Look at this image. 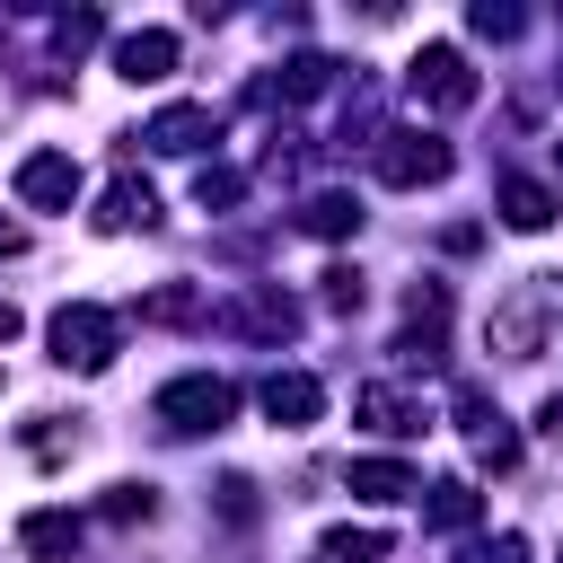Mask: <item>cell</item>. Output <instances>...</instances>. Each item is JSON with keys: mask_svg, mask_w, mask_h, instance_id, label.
<instances>
[{"mask_svg": "<svg viewBox=\"0 0 563 563\" xmlns=\"http://www.w3.org/2000/svg\"><path fill=\"white\" fill-rule=\"evenodd\" d=\"M114 352H123V325H114L106 308H88V299L53 308V361H62V369H106Z\"/></svg>", "mask_w": 563, "mask_h": 563, "instance_id": "1", "label": "cell"}, {"mask_svg": "<svg viewBox=\"0 0 563 563\" xmlns=\"http://www.w3.org/2000/svg\"><path fill=\"white\" fill-rule=\"evenodd\" d=\"M229 413H238V387H229V378H211V369H194V378H167V387H158V422H167V431H185V440H194V431H220Z\"/></svg>", "mask_w": 563, "mask_h": 563, "instance_id": "2", "label": "cell"}, {"mask_svg": "<svg viewBox=\"0 0 563 563\" xmlns=\"http://www.w3.org/2000/svg\"><path fill=\"white\" fill-rule=\"evenodd\" d=\"M405 88H413L431 114H466V106H475V70H466L457 44H422V53L405 62Z\"/></svg>", "mask_w": 563, "mask_h": 563, "instance_id": "3", "label": "cell"}, {"mask_svg": "<svg viewBox=\"0 0 563 563\" xmlns=\"http://www.w3.org/2000/svg\"><path fill=\"white\" fill-rule=\"evenodd\" d=\"M378 176L396 185V194H413V185H440L449 167H457V150L440 141V132H378Z\"/></svg>", "mask_w": 563, "mask_h": 563, "instance_id": "4", "label": "cell"}, {"mask_svg": "<svg viewBox=\"0 0 563 563\" xmlns=\"http://www.w3.org/2000/svg\"><path fill=\"white\" fill-rule=\"evenodd\" d=\"M229 334H255V343H290L299 334V299H282V290H238L229 308H211Z\"/></svg>", "mask_w": 563, "mask_h": 563, "instance_id": "5", "label": "cell"}, {"mask_svg": "<svg viewBox=\"0 0 563 563\" xmlns=\"http://www.w3.org/2000/svg\"><path fill=\"white\" fill-rule=\"evenodd\" d=\"M18 202H26V211H70V202H79V167H70L62 150H26V158H18Z\"/></svg>", "mask_w": 563, "mask_h": 563, "instance_id": "6", "label": "cell"}, {"mask_svg": "<svg viewBox=\"0 0 563 563\" xmlns=\"http://www.w3.org/2000/svg\"><path fill=\"white\" fill-rule=\"evenodd\" d=\"M457 431L475 440V457H484V466H519V431L493 413V396H484V387H457Z\"/></svg>", "mask_w": 563, "mask_h": 563, "instance_id": "7", "label": "cell"}, {"mask_svg": "<svg viewBox=\"0 0 563 563\" xmlns=\"http://www.w3.org/2000/svg\"><path fill=\"white\" fill-rule=\"evenodd\" d=\"M141 141L167 150V158H194L202 141H220V123H211V106H158V114L141 123Z\"/></svg>", "mask_w": 563, "mask_h": 563, "instance_id": "8", "label": "cell"}, {"mask_svg": "<svg viewBox=\"0 0 563 563\" xmlns=\"http://www.w3.org/2000/svg\"><path fill=\"white\" fill-rule=\"evenodd\" d=\"M264 413H273L282 431H308V422L325 413V387H317L308 369H273V378H264Z\"/></svg>", "mask_w": 563, "mask_h": 563, "instance_id": "9", "label": "cell"}, {"mask_svg": "<svg viewBox=\"0 0 563 563\" xmlns=\"http://www.w3.org/2000/svg\"><path fill=\"white\" fill-rule=\"evenodd\" d=\"M114 70H123L132 88H150V79H167V70H176V35H167V26H132V35L114 44Z\"/></svg>", "mask_w": 563, "mask_h": 563, "instance_id": "10", "label": "cell"}, {"mask_svg": "<svg viewBox=\"0 0 563 563\" xmlns=\"http://www.w3.org/2000/svg\"><path fill=\"white\" fill-rule=\"evenodd\" d=\"M343 484H352L361 501H422V475H413L405 457H352Z\"/></svg>", "mask_w": 563, "mask_h": 563, "instance_id": "11", "label": "cell"}, {"mask_svg": "<svg viewBox=\"0 0 563 563\" xmlns=\"http://www.w3.org/2000/svg\"><path fill=\"white\" fill-rule=\"evenodd\" d=\"M537 343H545V299L493 308V352H501V361H537Z\"/></svg>", "mask_w": 563, "mask_h": 563, "instance_id": "12", "label": "cell"}, {"mask_svg": "<svg viewBox=\"0 0 563 563\" xmlns=\"http://www.w3.org/2000/svg\"><path fill=\"white\" fill-rule=\"evenodd\" d=\"M352 413H361L369 431H387V440H413V431H422V405H413L405 387H361Z\"/></svg>", "mask_w": 563, "mask_h": 563, "instance_id": "13", "label": "cell"}, {"mask_svg": "<svg viewBox=\"0 0 563 563\" xmlns=\"http://www.w3.org/2000/svg\"><path fill=\"white\" fill-rule=\"evenodd\" d=\"M18 545H26L35 563H70V554H79V519H70V510H26V519H18Z\"/></svg>", "mask_w": 563, "mask_h": 563, "instance_id": "14", "label": "cell"}, {"mask_svg": "<svg viewBox=\"0 0 563 563\" xmlns=\"http://www.w3.org/2000/svg\"><path fill=\"white\" fill-rule=\"evenodd\" d=\"M493 202H501V220H510V229H528V238H537V229H554V194H545L537 176H501V185H493Z\"/></svg>", "mask_w": 563, "mask_h": 563, "instance_id": "15", "label": "cell"}, {"mask_svg": "<svg viewBox=\"0 0 563 563\" xmlns=\"http://www.w3.org/2000/svg\"><path fill=\"white\" fill-rule=\"evenodd\" d=\"M97 229H158V194H150L141 176H114V185H106V211H97Z\"/></svg>", "mask_w": 563, "mask_h": 563, "instance_id": "16", "label": "cell"}, {"mask_svg": "<svg viewBox=\"0 0 563 563\" xmlns=\"http://www.w3.org/2000/svg\"><path fill=\"white\" fill-rule=\"evenodd\" d=\"M211 317V299L194 290V282H158L150 299H141V325H202Z\"/></svg>", "mask_w": 563, "mask_h": 563, "instance_id": "17", "label": "cell"}, {"mask_svg": "<svg viewBox=\"0 0 563 563\" xmlns=\"http://www.w3.org/2000/svg\"><path fill=\"white\" fill-rule=\"evenodd\" d=\"M475 519H484V493H475V484H431V501H422V528L457 537V528H475Z\"/></svg>", "mask_w": 563, "mask_h": 563, "instance_id": "18", "label": "cell"}, {"mask_svg": "<svg viewBox=\"0 0 563 563\" xmlns=\"http://www.w3.org/2000/svg\"><path fill=\"white\" fill-rule=\"evenodd\" d=\"M325 79H334V62H325V53H290V62H282V70L255 88V97H290V106H299V97H317Z\"/></svg>", "mask_w": 563, "mask_h": 563, "instance_id": "19", "label": "cell"}, {"mask_svg": "<svg viewBox=\"0 0 563 563\" xmlns=\"http://www.w3.org/2000/svg\"><path fill=\"white\" fill-rule=\"evenodd\" d=\"M299 229H308V238H352V229H361V202H352V194H308V202H299Z\"/></svg>", "mask_w": 563, "mask_h": 563, "instance_id": "20", "label": "cell"}, {"mask_svg": "<svg viewBox=\"0 0 563 563\" xmlns=\"http://www.w3.org/2000/svg\"><path fill=\"white\" fill-rule=\"evenodd\" d=\"M396 537L387 528H325V563H378Z\"/></svg>", "mask_w": 563, "mask_h": 563, "instance_id": "21", "label": "cell"}, {"mask_svg": "<svg viewBox=\"0 0 563 563\" xmlns=\"http://www.w3.org/2000/svg\"><path fill=\"white\" fill-rule=\"evenodd\" d=\"M238 194H246V176H238V167H220V158H211V167H194V202H202V211H229Z\"/></svg>", "mask_w": 563, "mask_h": 563, "instance_id": "22", "label": "cell"}, {"mask_svg": "<svg viewBox=\"0 0 563 563\" xmlns=\"http://www.w3.org/2000/svg\"><path fill=\"white\" fill-rule=\"evenodd\" d=\"M457 563H528V537H519V528H501V537H484V545H466Z\"/></svg>", "mask_w": 563, "mask_h": 563, "instance_id": "23", "label": "cell"}, {"mask_svg": "<svg viewBox=\"0 0 563 563\" xmlns=\"http://www.w3.org/2000/svg\"><path fill=\"white\" fill-rule=\"evenodd\" d=\"M53 44H62V53H88V44H97V9H70V18H53Z\"/></svg>", "mask_w": 563, "mask_h": 563, "instance_id": "24", "label": "cell"}, {"mask_svg": "<svg viewBox=\"0 0 563 563\" xmlns=\"http://www.w3.org/2000/svg\"><path fill=\"white\" fill-rule=\"evenodd\" d=\"M150 510H158L150 484H114V493H106V519H150Z\"/></svg>", "mask_w": 563, "mask_h": 563, "instance_id": "25", "label": "cell"}, {"mask_svg": "<svg viewBox=\"0 0 563 563\" xmlns=\"http://www.w3.org/2000/svg\"><path fill=\"white\" fill-rule=\"evenodd\" d=\"M466 26H475V35H519V9H501V0H475V9H466Z\"/></svg>", "mask_w": 563, "mask_h": 563, "instance_id": "26", "label": "cell"}, {"mask_svg": "<svg viewBox=\"0 0 563 563\" xmlns=\"http://www.w3.org/2000/svg\"><path fill=\"white\" fill-rule=\"evenodd\" d=\"M325 308H343V317L361 308V273H352V264H334V273H325Z\"/></svg>", "mask_w": 563, "mask_h": 563, "instance_id": "27", "label": "cell"}, {"mask_svg": "<svg viewBox=\"0 0 563 563\" xmlns=\"http://www.w3.org/2000/svg\"><path fill=\"white\" fill-rule=\"evenodd\" d=\"M220 510H229V519H255V484L229 475V484H220Z\"/></svg>", "mask_w": 563, "mask_h": 563, "instance_id": "28", "label": "cell"}, {"mask_svg": "<svg viewBox=\"0 0 563 563\" xmlns=\"http://www.w3.org/2000/svg\"><path fill=\"white\" fill-rule=\"evenodd\" d=\"M537 431H545V440H563V396H545V413H537Z\"/></svg>", "mask_w": 563, "mask_h": 563, "instance_id": "29", "label": "cell"}, {"mask_svg": "<svg viewBox=\"0 0 563 563\" xmlns=\"http://www.w3.org/2000/svg\"><path fill=\"white\" fill-rule=\"evenodd\" d=\"M18 325H26V317H18L9 299H0V343H18Z\"/></svg>", "mask_w": 563, "mask_h": 563, "instance_id": "30", "label": "cell"}, {"mask_svg": "<svg viewBox=\"0 0 563 563\" xmlns=\"http://www.w3.org/2000/svg\"><path fill=\"white\" fill-rule=\"evenodd\" d=\"M554 167H563V141H554Z\"/></svg>", "mask_w": 563, "mask_h": 563, "instance_id": "31", "label": "cell"}]
</instances>
